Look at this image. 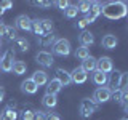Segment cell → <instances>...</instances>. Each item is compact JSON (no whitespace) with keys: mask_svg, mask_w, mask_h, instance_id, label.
<instances>
[{"mask_svg":"<svg viewBox=\"0 0 128 120\" xmlns=\"http://www.w3.org/2000/svg\"><path fill=\"white\" fill-rule=\"evenodd\" d=\"M101 14L107 19H120L126 16V3L125 2H107L101 6Z\"/></svg>","mask_w":128,"mask_h":120,"instance_id":"cell-1","label":"cell"},{"mask_svg":"<svg viewBox=\"0 0 128 120\" xmlns=\"http://www.w3.org/2000/svg\"><path fill=\"white\" fill-rule=\"evenodd\" d=\"M51 29H53V22L50 19H35V21H32V30L37 35H46Z\"/></svg>","mask_w":128,"mask_h":120,"instance_id":"cell-2","label":"cell"},{"mask_svg":"<svg viewBox=\"0 0 128 120\" xmlns=\"http://www.w3.org/2000/svg\"><path fill=\"white\" fill-rule=\"evenodd\" d=\"M53 51L59 56H67L70 54V43L67 38H58L53 43Z\"/></svg>","mask_w":128,"mask_h":120,"instance_id":"cell-3","label":"cell"},{"mask_svg":"<svg viewBox=\"0 0 128 120\" xmlns=\"http://www.w3.org/2000/svg\"><path fill=\"white\" fill-rule=\"evenodd\" d=\"M96 107H98V104H96L93 99H82V102H80V115L82 117H90V115H93V112H96Z\"/></svg>","mask_w":128,"mask_h":120,"instance_id":"cell-4","label":"cell"},{"mask_svg":"<svg viewBox=\"0 0 128 120\" xmlns=\"http://www.w3.org/2000/svg\"><path fill=\"white\" fill-rule=\"evenodd\" d=\"M96 70L102 72V74H109V72L114 70V64H112V59L107 58V56H102L101 59H96Z\"/></svg>","mask_w":128,"mask_h":120,"instance_id":"cell-5","label":"cell"},{"mask_svg":"<svg viewBox=\"0 0 128 120\" xmlns=\"http://www.w3.org/2000/svg\"><path fill=\"white\" fill-rule=\"evenodd\" d=\"M110 94H112V90L107 86H101L94 91V96H93V101L98 104V102H106L110 99Z\"/></svg>","mask_w":128,"mask_h":120,"instance_id":"cell-6","label":"cell"},{"mask_svg":"<svg viewBox=\"0 0 128 120\" xmlns=\"http://www.w3.org/2000/svg\"><path fill=\"white\" fill-rule=\"evenodd\" d=\"M13 67V50H8L5 54L0 58V69L3 72H10Z\"/></svg>","mask_w":128,"mask_h":120,"instance_id":"cell-7","label":"cell"},{"mask_svg":"<svg viewBox=\"0 0 128 120\" xmlns=\"http://www.w3.org/2000/svg\"><path fill=\"white\" fill-rule=\"evenodd\" d=\"M99 14H101V5H99L98 2H91V6H90V10H88V13L83 19L90 24V22H94V19L98 18Z\"/></svg>","mask_w":128,"mask_h":120,"instance_id":"cell-8","label":"cell"},{"mask_svg":"<svg viewBox=\"0 0 128 120\" xmlns=\"http://www.w3.org/2000/svg\"><path fill=\"white\" fill-rule=\"evenodd\" d=\"M38 64H42L43 67H51L53 66V54L48 53V51H38L37 56H35Z\"/></svg>","mask_w":128,"mask_h":120,"instance_id":"cell-9","label":"cell"},{"mask_svg":"<svg viewBox=\"0 0 128 120\" xmlns=\"http://www.w3.org/2000/svg\"><path fill=\"white\" fill-rule=\"evenodd\" d=\"M86 78H88V74L82 67H75L70 72V82H74V83H85Z\"/></svg>","mask_w":128,"mask_h":120,"instance_id":"cell-10","label":"cell"},{"mask_svg":"<svg viewBox=\"0 0 128 120\" xmlns=\"http://www.w3.org/2000/svg\"><path fill=\"white\" fill-rule=\"evenodd\" d=\"M16 27L22 30H32V19L27 14H19L16 18Z\"/></svg>","mask_w":128,"mask_h":120,"instance_id":"cell-11","label":"cell"},{"mask_svg":"<svg viewBox=\"0 0 128 120\" xmlns=\"http://www.w3.org/2000/svg\"><path fill=\"white\" fill-rule=\"evenodd\" d=\"M56 80H58L62 86H67L69 83H72L70 82V74L67 70L61 69V67H59V69H56Z\"/></svg>","mask_w":128,"mask_h":120,"instance_id":"cell-12","label":"cell"},{"mask_svg":"<svg viewBox=\"0 0 128 120\" xmlns=\"http://www.w3.org/2000/svg\"><path fill=\"white\" fill-rule=\"evenodd\" d=\"M30 80L37 86H43V85H46V82H48V75H46L45 70H37V72H34V75H32Z\"/></svg>","mask_w":128,"mask_h":120,"instance_id":"cell-13","label":"cell"},{"mask_svg":"<svg viewBox=\"0 0 128 120\" xmlns=\"http://www.w3.org/2000/svg\"><path fill=\"white\" fill-rule=\"evenodd\" d=\"M61 88H62V85L58 82L56 78H51L50 82H46V94H53V96H56L61 91Z\"/></svg>","mask_w":128,"mask_h":120,"instance_id":"cell-14","label":"cell"},{"mask_svg":"<svg viewBox=\"0 0 128 120\" xmlns=\"http://www.w3.org/2000/svg\"><path fill=\"white\" fill-rule=\"evenodd\" d=\"M117 43H118V38L115 37V35H112V34H107V35L102 37V46L106 48V50H112V48H115Z\"/></svg>","mask_w":128,"mask_h":120,"instance_id":"cell-15","label":"cell"},{"mask_svg":"<svg viewBox=\"0 0 128 120\" xmlns=\"http://www.w3.org/2000/svg\"><path fill=\"white\" fill-rule=\"evenodd\" d=\"M21 90L24 91V93H27V94H34V93H37L38 86L35 85V83L32 82L30 78H26V80L21 83Z\"/></svg>","mask_w":128,"mask_h":120,"instance_id":"cell-16","label":"cell"},{"mask_svg":"<svg viewBox=\"0 0 128 120\" xmlns=\"http://www.w3.org/2000/svg\"><path fill=\"white\" fill-rule=\"evenodd\" d=\"M78 40H80V43H82V46H90V45H93L94 43V35L91 34V32H88V30H83L82 34H80V37H78Z\"/></svg>","mask_w":128,"mask_h":120,"instance_id":"cell-17","label":"cell"},{"mask_svg":"<svg viewBox=\"0 0 128 120\" xmlns=\"http://www.w3.org/2000/svg\"><path fill=\"white\" fill-rule=\"evenodd\" d=\"M120 75H122V72H120V70H112L110 72V77H107V83H109V86L112 88V90H117V88H118Z\"/></svg>","mask_w":128,"mask_h":120,"instance_id":"cell-18","label":"cell"},{"mask_svg":"<svg viewBox=\"0 0 128 120\" xmlns=\"http://www.w3.org/2000/svg\"><path fill=\"white\" fill-rule=\"evenodd\" d=\"M82 69L86 72H93V70H96V59L93 58V56H88L86 59H83L82 61Z\"/></svg>","mask_w":128,"mask_h":120,"instance_id":"cell-19","label":"cell"},{"mask_svg":"<svg viewBox=\"0 0 128 120\" xmlns=\"http://www.w3.org/2000/svg\"><path fill=\"white\" fill-rule=\"evenodd\" d=\"M93 82L101 88L107 83V75L102 74V72H99V70H93Z\"/></svg>","mask_w":128,"mask_h":120,"instance_id":"cell-20","label":"cell"},{"mask_svg":"<svg viewBox=\"0 0 128 120\" xmlns=\"http://www.w3.org/2000/svg\"><path fill=\"white\" fill-rule=\"evenodd\" d=\"M42 102H43L45 107H48V109H53L56 104H58V99H56V96H53V94H45L42 98Z\"/></svg>","mask_w":128,"mask_h":120,"instance_id":"cell-21","label":"cell"},{"mask_svg":"<svg viewBox=\"0 0 128 120\" xmlns=\"http://www.w3.org/2000/svg\"><path fill=\"white\" fill-rule=\"evenodd\" d=\"M27 69V66H26V62H22V61H14L13 62V67H11V70H13V74L16 75H21L24 74Z\"/></svg>","mask_w":128,"mask_h":120,"instance_id":"cell-22","label":"cell"},{"mask_svg":"<svg viewBox=\"0 0 128 120\" xmlns=\"http://www.w3.org/2000/svg\"><path fill=\"white\" fill-rule=\"evenodd\" d=\"M18 118V114H16L14 110L11 109H6L5 112H2V115H0V120H16Z\"/></svg>","mask_w":128,"mask_h":120,"instance_id":"cell-23","label":"cell"},{"mask_svg":"<svg viewBox=\"0 0 128 120\" xmlns=\"http://www.w3.org/2000/svg\"><path fill=\"white\" fill-rule=\"evenodd\" d=\"M75 56L83 61V59H86L88 56H90V50H88L86 46H80V48H77V51H75Z\"/></svg>","mask_w":128,"mask_h":120,"instance_id":"cell-24","label":"cell"},{"mask_svg":"<svg viewBox=\"0 0 128 120\" xmlns=\"http://www.w3.org/2000/svg\"><path fill=\"white\" fill-rule=\"evenodd\" d=\"M78 13V10H77V6H74V5H69L64 10V14L67 16V18H74V16H77Z\"/></svg>","mask_w":128,"mask_h":120,"instance_id":"cell-25","label":"cell"},{"mask_svg":"<svg viewBox=\"0 0 128 120\" xmlns=\"http://www.w3.org/2000/svg\"><path fill=\"white\" fill-rule=\"evenodd\" d=\"M90 6H91V2H86V0H83V2H80V3H78L77 10L86 14V13H88V10H90Z\"/></svg>","mask_w":128,"mask_h":120,"instance_id":"cell-26","label":"cell"},{"mask_svg":"<svg viewBox=\"0 0 128 120\" xmlns=\"http://www.w3.org/2000/svg\"><path fill=\"white\" fill-rule=\"evenodd\" d=\"M16 46H18L21 51H27V50H29V43H27L24 38H16Z\"/></svg>","mask_w":128,"mask_h":120,"instance_id":"cell-27","label":"cell"},{"mask_svg":"<svg viewBox=\"0 0 128 120\" xmlns=\"http://www.w3.org/2000/svg\"><path fill=\"white\" fill-rule=\"evenodd\" d=\"M126 83H128V75L122 72V75H120V82H118V90H126Z\"/></svg>","mask_w":128,"mask_h":120,"instance_id":"cell-28","label":"cell"},{"mask_svg":"<svg viewBox=\"0 0 128 120\" xmlns=\"http://www.w3.org/2000/svg\"><path fill=\"white\" fill-rule=\"evenodd\" d=\"M5 35L10 40H16L18 38V34H16V30L13 29V27H10V26H6V30H5Z\"/></svg>","mask_w":128,"mask_h":120,"instance_id":"cell-29","label":"cell"},{"mask_svg":"<svg viewBox=\"0 0 128 120\" xmlns=\"http://www.w3.org/2000/svg\"><path fill=\"white\" fill-rule=\"evenodd\" d=\"M13 6V3L8 2V0H3V2H0V10L5 11V10H10V8Z\"/></svg>","mask_w":128,"mask_h":120,"instance_id":"cell-30","label":"cell"},{"mask_svg":"<svg viewBox=\"0 0 128 120\" xmlns=\"http://www.w3.org/2000/svg\"><path fill=\"white\" fill-rule=\"evenodd\" d=\"M34 112L32 110H24L22 112V120H34Z\"/></svg>","mask_w":128,"mask_h":120,"instance_id":"cell-31","label":"cell"},{"mask_svg":"<svg viewBox=\"0 0 128 120\" xmlns=\"http://www.w3.org/2000/svg\"><path fill=\"white\" fill-rule=\"evenodd\" d=\"M122 93H123V90H114V91H112V94H110V98H114L115 101H120Z\"/></svg>","mask_w":128,"mask_h":120,"instance_id":"cell-32","label":"cell"},{"mask_svg":"<svg viewBox=\"0 0 128 120\" xmlns=\"http://www.w3.org/2000/svg\"><path fill=\"white\" fill-rule=\"evenodd\" d=\"M56 5L61 8V10H66V8L69 6V2H67V0H59V2H56Z\"/></svg>","mask_w":128,"mask_h":120,"instance_id":"cell-33","label":"cell"},{"mask_svg":"<svg viewBox=\"0 0 128 120\" xmlns=\"http://www.w3.org/2000/svg\"><path fill=\"white\" fill-rule=\"evenodd\" d=\"M34 120H46V114H43V112H37V114L34 115Z\"/></svg>","mask_w":128,"mask_h":120,"instance_id":"cell-34","label":"cell"},{"mask_svg":"<svg viewBox=\"0 0 128 120\" xmlns=\"http://www.w3.org/2000/svg\"><path fill=\"white\" fill-rule=\"evenodd\" d=\"M86 24H88V22L85 21V19H80V21L77 22V27H78V29H83V27H85Z\"/></svg>","mask_w":128,"mask_h":120,"instance_id":"cell-35","label":"cell"},{"mask_svg":"<svg viewBox=\"0 0 128 120\" xmlns=\"http://www.w3.org/2000/svg\"><path fill=\"white\" fill-rule=\"evenodd\" d=\"M46 120H61L58 117V115H54V114H48L46 115Z\"/></svg>","mask_w":128,"mask_h":120,"instance_id":"cell-36","label":"cell"},{"mask_svg":"<svg viewBox=\"0 0 128 120\" xmlns=\"http://www.w3.org/2000/svg\"><path fill=\"white\" fill-rule=\"evenodd\" d=\"M5 30H6V26H5V24H0V37L5 35Z\"/></svg>","mask_w":128,"mask_h":120,"instance_id":"cell-37","label":"cell"},{"mask_svg":"<svg viewBox=\"0 0 128 120\" xmlns=\"http://www.w3.org/2000/svg\"><path fill=\"white\" fill-rule=\"evenodd\" d=\"M37 5H40V6H50L51 5V2H35Z\"/></svg>","mask_w":128,"mask_h":120,"instance_id":"cell-38","label":"cell"},{"mask_svg":"<svg viewBox=\"0 0 128 120\" xmlns=\"http://www.w3.org/2000/svg\"><path fill=\"white\" fill-rule=\"evenodd\" d=\"M3 98H5V90H3V88L0 86V102L3 101Z\"/></svg>","mask_w":128,"mask_h":120,"instance_id":"cell-39","label":"cell"},{"mask_svg":"<svg viewBox=\"0 0 128 120\" xmlns=\"http://www.w3.org/2000/svg\"><path fill=\"white\" fill-rule=\"evenodd\" d=\"M122 120H128V118H122Z\"/></svg>","mask_w":128,"mask_h":120,"instance_id":"cell-40","label":"cell"}]
</instances>
